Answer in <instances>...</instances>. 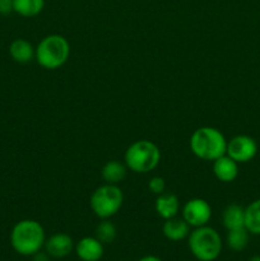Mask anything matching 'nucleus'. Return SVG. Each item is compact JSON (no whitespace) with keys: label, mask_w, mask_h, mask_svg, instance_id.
I'll return each instance as SVG.
<instances>
[{"label":"nucleus","mask_w":260,"mask_h":261,"mask_svg":"<svg viewBox=\"0 0 260 261\" xmlns=\"http://www.w3.org/2000/svg\"><path fill=\"white\" fill-rule=\"evenodd\" d=\"M46 241L45 229L35 219H23L14 224L10 232V245L17 254L33 256L41 251Z\"/></svg>","instance_id":"1"},{"label":"nucleus","mask_w":260,"mask_h":261,"mask_svg":"<svg viewBox=\"0 0 260 261\" xmlns=\"http://www.w3.org/2000/svg\"><path fill=\"white\" fill-rule=\"evenodd\" d=\"M190 149L195 157L203 161H216L226 154L227 139L221 130L212 126H201L190 137Z\"/></svg>","instance_id":"2"},{"label":"nucleus","mask_w":260,"mask_h":261,"mask_svg":"<svg viewBox=\"0 0 260 261\" xmlns=\"http://www.w3.org/2000/svg\"><path fill=\"white\" fill-rule=\"evenodd\" d=\"M70 56V43L61 35H48L36 46L35 59L38 65L47 70L61 68Z\"/></svg>","instance_id":"3"},{"label":"nucleus","mask_w":260,"mask_h":261,"mask_svg":"<svg viewBox=\"0 0 260 261\" xmlns=\"http://www.w3.org/2000/svg\"><path fill=\"white\" fill-rule=\"evenodd\" d=\"M127 170L134 173H149L161 162V150L155 143L140 139L127 147L124 155Z\"/></svg>","instance_id":"4"},{"label":"nucleus","mask_w":260,"mask_h":261,"mask_svg":"<svg viewBox=\"0 0 260 261\" xmlns=\"http://www.w3.org/2000/svg\"><path fill=\"white\" fill-rule=\"evenodd\" d=\"M189 250L199 261H214L222 252V239L218 232L206 226L194 228L188 237Z\"/></svg>","instance_id":"5"},{"label":"nucleus","mask_w":260,"mask_h":261,"mask_svg":"<svg viewBox=\"0 0 260 261\" xmlns=\"http://www.w3.org/2000/svg\"><path fill=\"white\" fill-rule=\"evenodd\" d=\"M124 204V194L117 185L106 184L98 186L92 193L89 206L99 219H110L119 213Z\"/></svg>","instance_id":"6"},{"label":"nucleus","mask_w":260,"mask_h":261,"mask_svg":"<svg viewBox=\"0 0 260 261\" xmlns=\"http://www.w3.org/2000/svg\"><path fill=\"white\" fill-rule=\"evenodd\" d=\"M183 219L193 228L206 226L212 218V206L201 198L190 199L183 206Z\"/></svg>","instance_id":"7"},{"label":"nucleus","mask_w":260,"mask_h":261,"mask_svg":"<svg viewBox=\"0 0 260 261\" xmlns=\"http://www.w3.org/2000/svg\"><path fill=\"white\" fill-rule=\"evenodd\" d=\"M226 154L237 163H247L257 154V143L249 135H236L227 142Z\"/></svg>","instance_id":"8"},{"label":"nucleus","mask_w":260,"mask_h":261,"mask_svg":"<svg viewBox=\"0 0 260 261\" xmlns=\"http://www.w3.org/2000/svg\"><path fill=\"white\" fill-rule=\"evenodd\" d=\"M74 241L68 233H54L45 241V251L53 259H64L74 250Z\"/></svg>","instance_id":"9"},{"label":"nucleus","mask_w":260,"mask_h":261,"mask_svg":"<svg viewBox=\"0 0 260 261\" xmlns=\"http://www.w3.org/2000/svg\"><path fill=\"white\" fill-rule=\"evenodd\" d=\"M76 256L82 261H99L103 256V244L96 237H83L74 246Z\"/></svg>","instance_id":"10"},{"label":"nucleus","mask_w":260,"mask_h":261,"mask_svg":"<svg viewBox=\"0 0 260 261\" xmlns=\"http://www.w3.org/2000/svg\"><path fill=\"white\" fill-rule=\"evenodd\" d=\"M213 173L221 182H232L239 176V163L224 154L213 161Z\"/></svg>","instance_id":"11"},{"label":"nucleus","mask_w":260,"mask_h":261,"mask_svg":"<svg viewBox=\"0 0 260 261\" xmlns=\"http://www.w3.org/2000/svg\"><path fill=\"white\" fill-rule=\"evenodd\" d=\"M154 208L158 216L166 221V219L177 217L178 212H180V201L175 194L165 191L161 195H157Z\"/></svg>","instance_id":"12"},{"label":"nucleus","mask_w":260,"mask_h":261,"mask_svg":"<svg viewBox=\"0 0 260 261\" xmlns=\"http://www.w3.org/2000/svg\"><path fill=\"white\" fill-rule=\"evenodd\" d=\"M190 228L191 227L183 218L175 217V218L166 219L162 227V232L167 240L178 242L188 239L189 234H190Z\"/></svg>","instance_id":"13"},{"label":"nucleus","mask_w":260,"mask_h":261,"mask_svg":"<svg viewBox=\"0 0 260 261\" xmlns=\"http://www.w3.org/2000/svg\"><path fill=\"white\" fill-rule=\"evenodd\" d=\"M9 55L15 63L27 64L35 59L36 47L24 38H17L10 43Z\"/></svg>","instance_id":"14"},{"label":"nucleus","mask_w":260,"mask_h":261,"mask_svg":"<svg viewBox=\"0 0 260 261\" xmlns=\"http://www.w3.org/2000/svg\"><path fill=\"white\" fill-rule=\"evenodd\" d=\"M222 223L227 231L245 227V208L239 204H229L222 213Z\"/></svg>","instance_id":"15"},{"label":"nucleus","mask_w":260,"mask_h":261,"mask_svg":"<svg viewBox=\"0 0 260 261\" xmlns=\"http://www.w3.org/2000/svg\"><path fill=\"white\" fill-rule=\"evenodd\" d=\"M127 167L125 163L119 161H109L103 165L101 170V176L106 184L111 185H119L125 177H126Z\"/></svg>","instance_id":"16"},{"label":"nucleus","mask_w":260,"mask_h":261,"mask_svg":"<svg viewBox=\"0 0 260 261\" xmlns=\"http://www.w3.org/2000/svg\"><path fill=\"white\" fill-rule=\"evenodd\" d=\"M45 8V0H13V12L24 18L40 14Z\"/></svg>","instance_id":"17"},{"label":"nucleus","mask_w":260,"mask_h":261,"mask_svg":"<svg viewBox=\"0 0 260 261\" xmlns=\"http://www.w3.org/2000/svg\"><path fill=\"white\" fill-rule=\"evenodd\" d=\"M245 228L252 234H260V199L245 208Z\"/></svg>","instance_id":"18"},{"label":"nucleus","mask_w":260,"mask_h":261,"mask_svg":"<svg viewBox=\"0 0 260 261\" xmlns=\"http://www.w3.org/2000/svg\"><path fill=\"white\" fill-rule=\"evenodd\" d=\"M249 234L250 232L247 231L245 227L237 229H231L227 233V246L232 250V251L240 252L242 250L246 249L249 245Z\"/></svg>","instance_id":"19"},{"label":"nucleus","mask_w":260,"mask_h":261,"mask_svg":"<svg viewBox=\"0 0 260 261\" xmlns=\"http://www.w3.org/2000/svg\"><path fill=\"white\" fill-rule=\"evenodd\" d=\"M116 227L109 219H102L101 223L96 227V233L94 237L98 239L102 244H111L114 242V240L116 239Z\"/></svg>","instance_id":"20"},{"label":"nucleus","mask_w":260,"mask_h":261,"mask_svg":"<svg viewBox=\"0 0 260 261\" xmlns=\"http://www.w3.org/2000/svg\"><path fill=\"white\" fill-rule=\"evenodd\" d=\"M148 189L152 191L155 195H161L166 191V181L163 177H160V176H154L149 180L148 182Z\"/></svg>","instance_id":"21"},{"label":"nucleus","mask_w":260,"mask_h":261,"mask_svg":"<svg viewBox=\"0 0 260 261\" xmlns=\"http://www.w3.org/2000/svg\"><path fill=\"white\" fill-rule=\"evenodd\" d=\"M13 12V0H0V14H9Z\"/></svg>","instance_id":"22"},{"label":"nucleus","mask_w":260,"mask_h":261,"mask_svg":"<svg viewBox=\"0 0 260 261\" xmlns=\"http://www.w3.org/2000/svg\"><path fill=\"white\" fill-rule=\"evenodd\" d=\"M48 255L46 254H43V252H41V251H38L37 254H35L33 255V261H50V259H48Z\"/></svg>","instance_id":"23"},{"label":"nucleus","mask_w":260,"mask_h":261,"mask_svg":"<svg viewBox=\"0 0 260 261\" xmlns=\"http://www.w3.org/2000/svg\"><path fill=\"white\" fill-rule=\"evenodd\" d=\"M138 261H162L158 256H154V255H147V256L140 257Z\"/></svg>","instance_id":"24"},{"label":"nucleus","mask_w":260,"mask_h":261,"mask_svg":"<svg viewBox=\"0 0 260 261\" xmlns=\"http://www.w3.org/2000/svg\"><path fill=\"white\" fill-rule=\"evenodd\" d=\"M249 261H260V255H255V256H252Z\"/></svg>","instance_id":"25"}]
</instances>
